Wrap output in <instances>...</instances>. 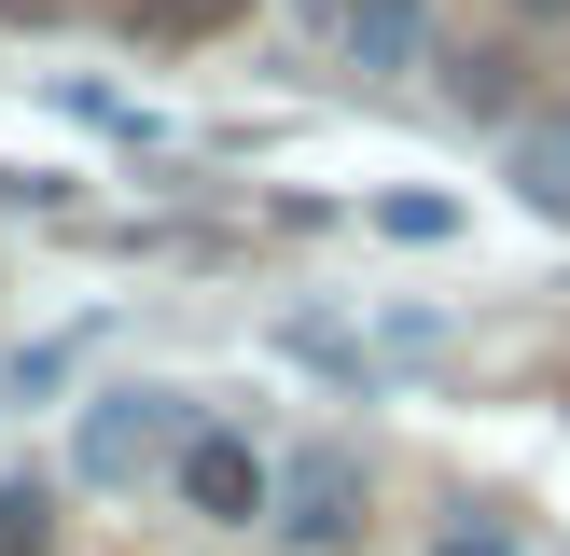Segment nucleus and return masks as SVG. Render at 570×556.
Listing matches in <instances>:
<instances>
[{"mask_svg": "<svg viewBox=\"0 0 570 556\" xmlns=\"http://www.w3.org/2000/svg\"><path fill=\"white\" fill-rule=\"evenodd\" d=\"M404 56H432V0H362L348 14V70H404Z\"/></svg>", "mask_w": 570, "mask_h": 556, "instance_id": "39448f33", "label": "nucleus"}, {"mask_svg": "<svg viewBox=\"0 0 570 556\" xmlns=\"http://www.w3.org/2000/svg\"><path fill=\"white\" fill-rule=\"evenodd\" d=\"M445 83H460V111H501V83H515V56H445Z\"/></svg>", "mask_w": 570, "mask_h": 556, "instance_id": "0eeeda50", "label": "nucleus"}, {"mask_svg": "<svg viewBox=\"0 0 570 556\" xmlns=\"http://www.w3.org/2000/svg\"><path fill=\"white\" fill-rule=\"evenodd\" d=\"M515 14H529V28H557V14H570V0H515Z\"/></svg>", "mask_w": 570, "mask_h": 556, "instance_id": "9d476101", "label": "nucleus"}, {"mask_svg": "<svg viewBox=\"0 0 570 556\" xmlns=\"http://www.w3.org/2000/svg\"><path fill=\"white\" fill-rule=\"evenodd\" d=\"M278 543L293 556H348L362 528H376V473H362V445H306L293 473H278Z\"/></svg>", "mask_w": 570, "mask_h": 556, "instance_id": "f257e3e1", "label": "nucleus"}, {"mask_svg": "<svg viewBox=\"0 0 570 556\" xmlns=\"http://www.w3.org/2000/svg\"><path fill=\"white\" fill-rule=\"evenodd\" d=\"M195 445V404L181 389H111L98 417H83V487H139V473H181Z\"/></svg>", "mask_w": 570, "mask_h": 556, "instance_id": "f03ea898", "label": "nucleus"}, {"mask_svg": "<svg viewBox=\"0 0 570 556\" xmlns=\"http://www.w3.org/2000/svg\"><path fill=\"white\" fill-rule=\"evenodd\" d=\"M432 556H515V543H501V528H445Z\"/></svg>", "mask_w": 570, "mask_h": 556, "instance_id": "1a4fd4ad", "label": "nucleus"}, {"mask_svg": "<svg viewBox=\"0 0 570 556\" xmlns=\"http://www.w3.org/2000/svg\"><path fill=\"white\" fill-rule=\"evenodd\" d=\"M223 14H250V0H167V28H223Z\"/></svg>", "mask_w": 570, "mask_h": 556, "instance_id": "6e6552de", "label": "nucleus"}, {"mask_svg": "<svg viewBox=\"0 0 570 556\" xmlns=\"http://www.w3.org/2000/svg\"><path fill=\"white\" fill-rule=\"evenodd\" d=\"M501 167H515L529 209H557V222H570V98H557V111H529V126L501 139Z\"/></svg>", "mask_w": 570, "mask_h": 556, "instance_id": "20e7f679", "label": "nucleus"}, {"mask_svg": "<svg viewBox=\"0 0 570 556\" xmlns=\"http://www.w3.org/2000/svg\"><path fill=\"white\" fill-rule=\"evenodd\" d=\"M0 556H56V487L0 473Z\"/></svg>", "mask_w": 570, "mask_h": 556, "instance_id": "423d86ee", "label": "nucleus"}, {"mask_svg": "<svg viewBox=\"0 0 570 556\" xmlns=\"http://www.w3.org/2000/svg\"><path fill=\"white\" fill-rule=\"evenodd\" d=\"M167 487H181V500H195V515H209V528H265V515H278V473L250 459L237 431H195V445H181V473H167Z\"/></svg>", "mask_w": 570, "mask_h": 556, "instance_id": "7ed1b4c3", "label": "nucleus"}]
</instances>
